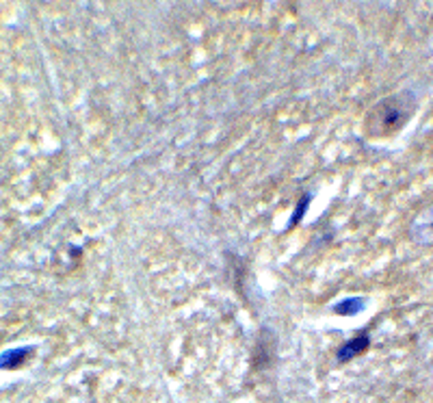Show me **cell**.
<instances>
[{
  "mask_svg": "<svg viewBox=\"0 0 433 403\" xmlns=\"http://www.w3.org/2000/svg\"><path fill=\"white\" fill-rule=\"evenodd\" d=\"M414 111H416V100L410 91L383 98L381 103H377L371 109L366 117V128L375 137H390V134L401 130L410 122Z\"/></svg>",
  "mask_w": 433,
  "mask_h": 403,
  "instance_id": "1",
  "label": "cell"
},
{
  "mask_svg": "<svg viewBox=\"0 0 433 403\" xmlns=\"http://www.w3.org/2000/svg\"><path fill=\"white\" fill-rule=\"evenodd\" d=\"M33 354H35L33 347H13V349L3 351L0 354V371H13V368L24 366Z\"/></svg>",
  "mask_w": 433,
  "mask_h": 403,
  "instance_id": "4",
  "label": "cell"
},
{
  "mask_svg": "<svg viewBox=\"0 0 433 403\" xmlns=\"http://www.w3.org/2000/svg\"><path fill=\"white\" fill-rule=\"evenodd\" d=\"M369 347H371V336H369V334H357V336H353V339L345 341V343L338 347L336 360H338V362H349V360H353V358H357V356H362L364 351H369Z\"/></svg>",
  "mask_w": 433,
  "mask_h": 403,
  "instance_id": "3",
  "label": "cell"
},
{
  "mask_svg": "<svg viewBox=\"0 0 433 403\" xmlns=\"http://www.w3.org/2000/svg\"><path fill=\"white\" fill-rule=\"evenodd\" d=\"M366 308V299L364 297H347L334 306V313L340 317H355Z\"/></svg>",
  "mask_w": 433,
  "mask_h": 403,
  "instance_id": "5",
  "label": "cell"
},
{
  "mask_svg": "<svg viewBox=\"0 0 433 403\" xmlns=\"http://www.w3.org/2000/svg\"><path fill=\"white\" fill-rule=\"evenodd\" d=\"M412 239L420 245H433V209L422 211L410 228Z\"/></svg>",
  "mask_w": 433,
  "mask_h": 403,
  "instance_id": "2",
  "label": "cell"
},
{
  "mask_svg": "<svg viewBox=\"0 0 433 403\" xmlns=\"http://www.w3.org/2000/svg\"><path fill=\"white\" fill-rule=\"evenodd\" d=\"M310 202H312V193H306L299 202H297V206H295V213H293V217H291V228H295L299 221H301V217L306 215V211H308V206H310Z\"/></svg>",
  "mask_w": 433,
  "mask_h": 403,
  "instance_id": "6",
  "label": "cell"
}]
</instances>
